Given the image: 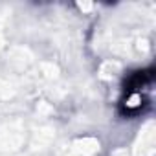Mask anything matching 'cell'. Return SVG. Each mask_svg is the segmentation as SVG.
Wrapping results in <instances>:
<instances>
[{"mask_svg":"<svg viewBox=\"0 0 156 156\" xmlns=\"http://www.w3.org/2000/svg\"><path fill=\"white\" fill-rule=\"evenodd\" d=\"M154 79V70L147 68V70H136L132 72L123 85V96L119 99V112L125 118H134L143 114L149 105L151 99L145 94L147 87H151Z\"/></svg>","mask_w":156,"mask_h":156,"instance_id":"obj_1","label":"cell"}]
</instances>
